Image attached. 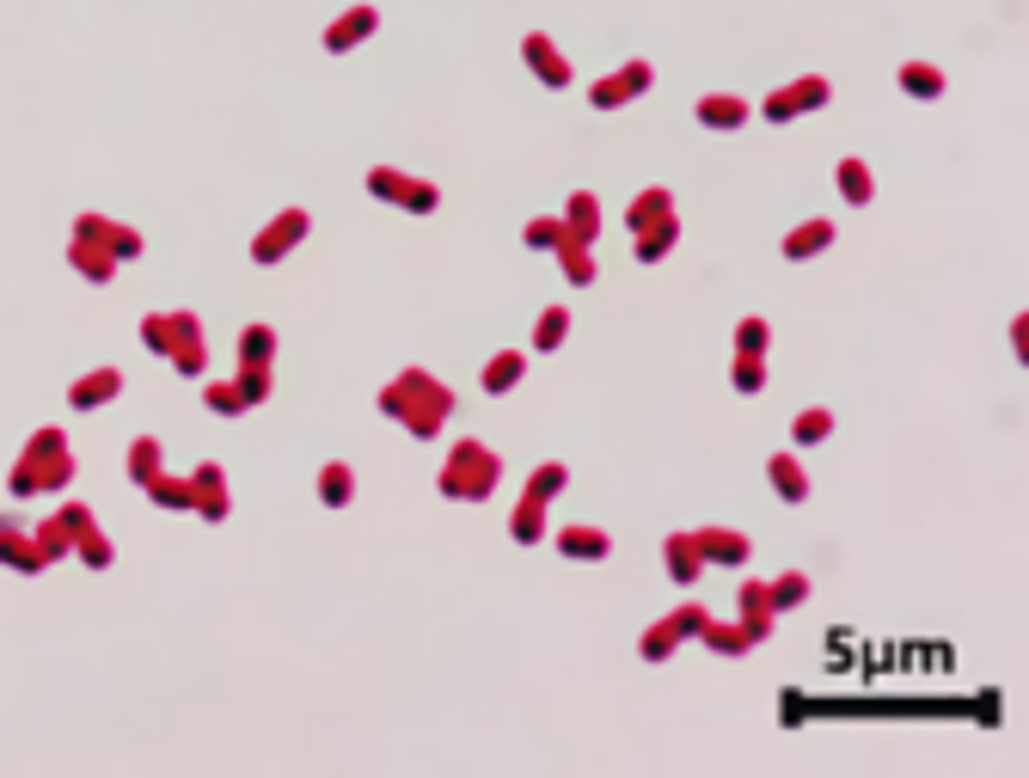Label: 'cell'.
Wrapping results in <instances>:
<instances>
[{"mask_svg": "<svg viewBox=\"0 0 1029 778\" xmlns=\"http://www.w3.org/2000/svg\"><path fill=\"white\" fill-rule=\"evenodd\" d=\"M147 491H154L160 509H190L196 503V484L190 478H172V472H154V478H147Z\"/></svg>", "mask_w": 1029, "mask_h": 778, "instance_id": "cell-30", "label": "cell"}, {"mask_svg": "<svg viewBox=\"0 0 1029 778\" xmlns=\"http://www.w3.org/2000/svg\"><path fill=\"white\" fill-rule=\"evenodd\" d=\"M239 362H252V368H270V362H276V331H270L264 319L239 331Z\"/></svg>", "mask_w": 1029, "mask_h": 778, "instance_id": "cell-27", "label": "cell"}, {"mask_svg": "<svg viewBox=\"0 0 1029 778\" xmlns=\"http://www.w3.org/2000/svg\"><path fill=\"white\" fill-rule=\"evenodd\" d=\"M729 386H735V393H766V356H742V350H735Z\"/></svg>", "mask_w": 1029, "mask_h": 778, "instance_id": "cell-31", "label": "cell"}, {"mask_svg": "<svg viewBox=\"0 0 1029 778\" xmlns=\"http://www.w3.org/2000/svg\"><path fill=\"white\" fill-rule=\"evenodd\" d=\"M350 497H356V466L325 460V466H319V503H325V509H350Z\"/></svg>", "mask_w": 1029, "mask_h": 778, "instance_id": "cell-19", "label": "cell"}, {"mask_svg": "<svg viewBox=\"0 0 1029 778\" xmlns=\"http://www.w3.org/2000/svg\"><path fill=\"white\" fill-rule=\"evenodd\" d=\"M631 239H637V264H662L674 252V239H680V221L662 215V221H650L644 233H631Z\"/></svg>", "mask_w": 1029, "mask_h": 778, "instance_id": "cell-21", "label": "cell"}, {"mask_svg": "<svg viewBox=\"0 0 1029 778\" xmlns=\"http://www.w3.org/2000/svg\"><path fill=\"white\" fill-rule=\"evenodd\" d=\"M68 258H74V264H80L92 282H105V276L117 270V258H111L105 246H98V239H74V252H68Z\"/></svg>", "mask_w": 1029, "mask_h": 778, "instance_id": "cell-32", "label": "cell"}, {"mask_svg": "<svg viewBox=\"0 0 1029 778\" xmlns=\"http://www.w3.org/2000/svg\"><path fill=\"white\" fill-rule=\"evenodd\" d=\"M680 650V631L668 625V619H656L650 631H644V644H637V656H644V662H668Z\"/></svg>", "mask_w": 1029, "mask_h": 778, "instance_id": "cell-33", "label": "cell"}, {"mask_svg": "<svg viewBox=\"0 0 1029 778\" xmlns=\"http://www.w3.org/2000/svg\"><path fill=\"white\" fill-rule=\"evenodd\" d=\"M233 386H239V399H245V411H252V405H264L270 399V368H252V362H239V374H233Z\"/></svg>", "mask_w": 1029, "mask_h": 778, "instance_id": "cell-34", "label": "cell"}, {"mask_svg": "<svg viewBox=\"0 0 1029 778\" xmlns=\"http://www.w3.org/2000/svg\"><path fill=\"white\" fill-rule=\"evenodd\" d=\"M380 417H392L399 429H411L417 442H435V435L448 429V417H454V393L429 368H405V374H392L380 386Z\"/></svg>", "mask_w": 1029, "mask_h": 778, "instance_id": "cell-1", "label": "cell"}, {"mask_svg": "<svg viewBox=\"0 0 1029 778\" xmlns=\"http://www.w3.org/2000/svg\"><path fill=\"white\" fill-rule=\"evenodd\" d=\"M546 503H533V497H521L515 503V515H509V540L515 546H539V540H546Z\"/></svg>", "mask_w": 1029, "mask_h": 778, "instance_id": "cell-22", "label": "cell"}, {"mask_svg": "<svg viewBox=\"0 0 1029 778\" xmlns=\"http://www.w3.org/2000/svg\"><path fill=\"white\" fill-rule=\"evenodd\" d=\"M588 105H595V111H619V105H631V92H625V80H619V74H607V80L588 86Z\"/></svg>", "mask_w": 1029, "mask_h": 778, "instance_id": "cell-40", "label": "cell"}, {"mask_svg": "<svg viewBox=\"0 0 1029 778\" xmlns=\"http://www.w3.org/2000/svg\"><path fill=\"white\" fill-rule=\"evenodd\" d=\"M399 190H405V172H392V166H374L368 172V197H380V203L399 209Z\"/></svg>", "mask_w": 1029, "mask_h": 778, "instance_id": "cell-41", "label": "cell"}, {"mask_svg": "<svg viewBox=\"0 0 1029 778\" xmlns=\"http://www.w3.org/2000/svg\"><path fill=\"white\" fill-rule=\"evenodd\" d=\"M827 435H833V411L809 405V411H797V417H791V442H797V448H821Z\"/></svg>", "mask_w": 1029, "mask_h": 778, "instance_id": "cell-28", "label": "cell"}, {"mask_svg": "<svg viewBox=\"0 0 1029 778\" xmlns=\"http://www.w3.org/2000/svg\"><path fill=\"white\" fill-rule=\"evenodd\" d=\"M791 99H797V111H821L833 99V80L827 74H803V80H791Z\"/></svg>", "mask_w": 1029, "mask_h": 778, "instance_id": "cell-36", "label": "cell"}, {"mask_svg": "<svg viewBox=\"0 0 1029 778\" xmlns=\"http://www.w3.org/2000/svg\"><path fill=\"white\" fill-rule=\"evenodd\" d=\"M699 644H705L711 656H729V662L754 650V638H748L742 619H705V625H699Z\"/></svg>", "mask_w": 1029, "mask_h": 778, "instance_id": "cell-11", "label": "cell"}, {"mask_svg": "<svg viewBox=\"0 0 1029 778\" xmlns=\"http://www.w3.org/2000/svg\"><path fill=\"white\" fill-rule=\"evenodd\" d=\"M766 478H772V491H778L784 503H809V466H803L797 454H772V460H766Z\"/></svg>", "mask_w": 1029, "mask_h": 778, "instance_id": "cell-14", "label": "cell"}, {"mask_svg": "<svg viewBox=\"0 0 1029 778\" xmlns=\"http://www.w3.org/2000/svg\"><path fill=\"white\" fill-rule=\"evenodd\" d=\"M497 478H503V460L490 454L484 442H454V454L441 460V472H435V491L448 497V503H484L490 491H497Z\"/></svg>", "mask_w": 1029, "mask_h": 778, "instance_id": "cell-2", "label": "cell"}, {"mask_svg": "<svg viewBox=\"0 0 1029 778\" xmlns=\"http://www.w3.org/2000/svg\"><path fill=\"white\" fill-rule=\"evenodd\" d=\"M619 80H625V92H631V99H637V92H650L656 68H650V62H625V68H619Z\"/></svg>", "mask_w": 1029, "mask_h": 778, "instance_id": "cell-47", "label": "cell"}, {"mask_svg": "<svg viewBox=\"0 0 1029 778\" xmlns=\"http://www.w3.org/2000/svg\"><path fill=\"white\" fill-rule=\"evenodd\" d=\"M693 546H699L705 570H711V564L742 570V564H748V552H754V540H748L742 527H693Z\"/></svg>", "mask_w": 1029, "mask_h": 778, "instance_id": "cell-4", "label": "cell"}, {"mask_svg": "<svg viewBox=\"0 0 1029 778\" xmlns=\"http://www.w3.org/2000/svg\"><path fill=\"white\" fill-rule=\"evenodd\" d=\"M521 56H527V68H533L539 86H552V92L570 86V62L558 56V43H552L546 31H527V37H521Z\"/></svg>", "mask_w": 1029, "mask_h": 778, "instance_id": "cell-5", "label": "cell"}, {"mask_svg": "<svg viewBox=\"0 0 1029 778\" xmlns=\"http://www.w3.org/2000/svg\"><path fill=\"white\" fill-rule=\"evenodd\" d=\"M129 472H135L141 484L160 472V442H154V435H141V442H135V454H129Z\"/></svg>", "mask_w": 1029, "mask_h": 778, "instance_id": "cell-43", "label": "cell"}, {"mask_svg": "<svg viewBox=\"0 0 1029 778\" xmlns=\"http://www.w3.org/2000/svg\"><path fill=\"white\" fill-rule=\"evenodd\" d=\"M662 215H674V190H668V184H644V190L631 197V209H625V227L644 233V227L662 221Z\"/></svg>", "mask_w": 1029, "mask_h": 778, "instance_id": "cell-16", "label": "cell"}, {"mask_svg": "<svg viewBox=\"0 0 1029 778\" xmlns=\"http://www.w3.org/2000/svg\"><path fill=\"white\" fill-rule=\"evenodd\" d=\"M552 546H558L564 558H576V564H601V558L613 552V533H607V527H588V521H570V527L552 533Z\"/></svg>", "mask_w": 1029, "mask_h": 778, "instance_id": "cell-6", "label": "cell"}, {"mask_svg": "<svg viewBox=\"0 0 1029 778\" xmlns=\"http://www.w3.org/2000/svg\"><path fill=\"white\" fill-rule=\"evenodd\" d=\"M203 405H209L215 417H239V411H245V399H239L233 380H209V386H203Z\"/></svg>", "mask_w": 1029, "mask_h": 778, "instance_id": "cell-38", "label": "cell"}, {"mask_svg": "<svg viewBox=\"0 0 1029 778\" xmlns=\"http://www.w3.org/2000/svg\"><path fill=\"white\" fill-rule=\"evenodd\" d=\"M184 374H203L209 368V350H203V325H196V313H172V350H166Z\"/></svg>", "mask_w": 1029, "mask_h": 778, "instance_id": "cell-8", "label": "cell"}, {"mask_svg": "<svg viewBox=\"0 0 1029 778\" xmlns=\"http://www.w3.org/2000/svg\"><path fill=\"white\" fill-rule=\"evenodd\" d=\"M766 595H772V607H778V613L803 607V601H809V570H784V576H772V582H766Z\"/></svg>", "mask_w": 1029, "mask_h": 778, "instance_id": "cell-29", "label": "cell"}, {"mask_svg": "<svg viewBox=\"0 0 1029 778\" xmlns=\"http://www.w3.org/2000/svg\"><path fill=\"white\" fill-rule=\"evenodd\" d=\"M564 233L582 239V246H595V233H601V197H595V190H576V197L564 203Z\"/></svg>", "mask_w": 1029, "mask_h": 778, "instance_id": "cell-15", "label": "cell"}, {"mask_svg": "<svg viewBox=\"0 0 1029 778\" xmlns=\"http://www.w3.org/2000/svg\"><path fill=\"white\" fill-rule=\"evenodd\" d=\"M833 184H840V197H846L852 209H864V203L876 197V178H870V166H864L858 154H846L840 166H833Z\"/></svg>", "mask_w": 1029, "mask_h": 778, "instance_id": "cell-18", "label": "cell"}, {"mask_svg": "<svg viewBox=\"0 0 1029 778\" xmlns=\"http://www.w3.org/2000/svg\"><path fill=\"white\" fill-rule=\"evenodd\" d=\"M558 239H564V215H533V221H527V246H533V252H552Z\"/></svg>", "mask_w": 1029, "mask_h": 778, "instance_id": "cell-39", "label": "cell"}, {"mask_svg": "<svg viewBox=\"0 0 1029 778\" xmlns=\"http://www.w3.org/2000/svg\"><path fill=\"white\" fill-rule=\"evenodd\" d=\"M760 117H766V123H791V117H803V111H797V99H791V86L766 92V99H760Z\"/></svg>", "mask_w": 1029, "mask_h": 778, "instance_id": "cell-42", "label": "cell"}, {"mask_svg": "<svg viewBox=\"0 0 1029 778\" xmlns=\"http://www.w3.org/2000/svg\"><path fill=\"white\" fill-rule=\"evenodd\" d=\"M1011 344H1017V356H1029V319H1023V313L1011 319Z\"/></svg>", "mask_w": 1029, "mask_h": 778, "instance_id": "cell-48", "label": "cell"}, {"mask_svg": "<svg viewBox=\"0 0 1029 778\" xmlns=\"http://www.w3.org/2000/svg\"><path fill=\"white\" fill-rule=\"evenodd\" d=\"M521 374H527V356H521V350H497V356L484 362L478 386H484V393H515V386H521Z\"/></svg>", "mask_w": 1029, "mask_h": 778, "instance_id": "cell-17", "label": "cell"}, {"mask_svg": "<svg viewBox=\"0 0 1029 778\" xmlns=\"http://www.w3.org/2000/svg\"><path fill=\"white\" fill-rule=\"evenodd\" d=\"M374 31H380V13L362 0V7H350L343 19H331V25H325V50H331V56H350L356 43H368Z\"/></svg>", "mask_w": 1029, "mask_h": 778, "instance_id": "cell-7", "label": "cell"}, {"mask_svg": "<svg viewBox=\"0 0 1029 778\" xmlns=\"http://www.w3.org/2000/svg\"><path fill=\"white\" fill-rule=\"evenodd\" d=\"M141 337H147V350H154V356H166L172 350V313H154V319L141 325Z\"/></svg>", "mask_w": 1029, "mask_h": 778, "instance_id": "cell-45", "label": "cell"}, {"mask_svg": "<svg viewBox=\"0 0 1029 778\" xmlns=\"http://www.w3.org/2000/svg\"><path fill=\"white\" fill-rule=\"evenodd\" d=\"M662 564H668V576L680 582V589H693V582L705 576V558L693 546V533H668V540H662Z\"/></svg>", "mask_w": 1029, "mask_h": 778, "instance_id": "cell-10", "label": "cell"}, {"mask_svg": "<svg viewBox=\"0 0 1029 778\" xmlns=\"http://www.w3.org/2000/svg\"><path fill=\"white\" fill-rule=\"evenodd\" d=\"M564 337H570V307L558 301V307H546V313H539V325H533V344H527V350L552 356V350H564Z\"/></svg>", "mask_w": 1029, "mask_h": 778, "instance_id": "cell-25", "label": "cell"}, {"mask_svg": "<svg viewBox=\"0 0 1029 778\" xmlns=\"http://www.w3.org/2000/svg\"><path fill=\"white\" fill-rule=\"evenodd\" d=\"M827 246H833V221H827V215H815V221H803V227L784 233V258H791V264H809V258H821Z\"/></svg>", "mask_w": 1029, "mask_h": 778, "instance_id": "cell-12", "label": "cell"}, {"mask_svg": "<svg viewBox=\"0 0 1029 778\" xmlns=\"http://www.w3.org/2000/svg\"><path fill=\"white\" fill-rule=\"evenodd\" d=\"M307 227H313V215H307V209H282V215L252 239V264H282V258L307 239Z\"/></svg>", "mask_w": 1029, "mask_h": 778, "instance_id": "cell-3", "label": "cell"}, {"mask_svg": "<svg viewBox=\"0 0 1029 778\" xmlns=\"http://www.w3.org/2000/svg\"><path fill=\"white\" fill-rule=\"evenodd\" d=\"M766 344H772V325L760 313H748L742 325H735V350H742V356H766Z\"/></svg>", "mask_w": 1029, "mask_h": 778, "instance_id": "cell-37", "label": "cell"}, {"mask_svg": "<svg viewBox=\"0 0 1029 778\" xmlns=\"http://www.w3.org/2000/svg\"><path fill=\"white\" fill-rule=\"evenodd\" d=\"M552 252H558V264H564V276H570L576 288H588V282H595V276H601V270H595V252H588V246H582V239H570V233L558 239V246H552Z\"/></svg>", "mask_w": 1029, "mask_h": 778, "instance_id": "cell-26", "label": "cell"}, {"mask_svg": "<svg viewBox=\"0 0 1029 778\" xmlns=\"http://www.w3.org/2000/svg\"><path fill=\"white\" fill-rule=\"evenodd\" d=\"M693 117H699L705 129H742V123L754 117V105H748V99H735V92H705Z\"/></svg>", "mask_w": 1029, "mask_h": 778, "instance_id": "cell-13", "label": "cell"}, {"mask_svg": "<svg viewBox=\"0 0 1029 778\" xmlns=\"http://www.w3.org/2000/svg\"><path fill=\"white\" fill-rule=\"evenodd\" d=\"M895 80H901L907 99H925V105H931V99H944V86H950V80H944V68H931V62H901V74H895Z\"/></svg>", "mask_w": 1029, "mask_h": 778, "instance_id": "cell-20", "label": "cell"}, {"mask_svg": "<svg viewBox=\"0 0 1029 778\" xmlns=\"http://www.w3.org/2000/svg\"><path fill=\"white\" fill-rule=\"evenodd\" d=\"M399 209H405V215H435V209H441V190H435L429 178H405Z\"/></svg>", "mask_w": 1029, "mask_h": 778, "instance_id": "cell-35", "label": "cell"}, {"mask_svg": "<svg viewBox=\"0 0 1029 778\" xmlns=\"http://www.w3.org/2000/svg\"><path fill=\"white\" fill-rule=\"evenodd\" d=\"M564 491H570V466L564 460H546V466H533V478H527L521 497H533V503L552 509V497H564Z\"/></svg>", "mask_w": 1029, "mask_h": 778, "instance_id": "cell-24", "label": "cell"}, {"mask_svg": "<svg viewBox=\"0 0 1029 778\" xmlns=\"http://www.w3.org/2000/svg\"><path fill=\"white\" fill-rule=\"evenodd\" d=\"M117 393H123V374H117V368H98V374L74 380V405H80V411H98V405L117 399Z\"/></svg>", "mask_w": 1029, "mask_h": 778, "instance_id": "cell-23", "label": "cell"}, {"mask_svg": "<svg viewBox=\"0 0 1029 778\" xmlns=\"http://www.w3.org/2000/svg\"><path fill=\"white\" fill-rule=\"evenodd\" d=\"M74 552H80L86 564H111V540H105V533H92V527H86L80 540H74Z\"/></svg>", "mask_w": 1029, "mask_h": 778, "instance_id": "cell-46", "label": "cell"}, {"mask_svg": "<svg viewBox=\"0 0 1029 778\" xmlns=\"http://www.w3.org/2000/svg\"><path fill=\"white\" fill-rule=\"evenodd\" d=\"M705 619H711V613H705L699 601H680V607L668 613V625L680 631V638H699V625H705Z\"/></svg>", "mask_w": 1029, "mask_h": 778, "instance_id": "cell-44", "label": "cell"}, {"mask_svg": "<svg viewBox=\"0 0 1029 778\" xmlns=\"http://www.w3.org/2000/svg\"><path fill=\"white\" fill-rule=\"evenodd\" d=\"M735 595H742V625H748V638H754V644H766V638H772V619H778V607H772V595H766V582H760V576H748Z\"/></svg>", "mask_w": 1029, "mask_h": 778, "instance_id": "cell-9", "label": "cell"}]
</instances>
